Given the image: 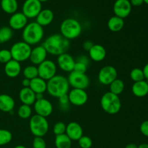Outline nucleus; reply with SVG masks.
I'll list each match as a JSON object with an SVG mask.
<instances>
[{
	"label": "nucleus",
	"mask_w": 148,
	"mask_h": 148,
	"mask_svg": "<svg viewBox=\"0 0 148 148\" xmlns=\"http://www.w3.org/2000/svg\"><path fill=\"white\" fill-rule=\"evenodd\" d=\"M138 148H148V144L147 143H143L138 145Z\"/></svg>",
	"instance_id": "49"
},
{
	"label": "nucleus",
	"mask_w": 148,
	"mask_h": 148,
	"mask_svg": "<svg viewBox=\"0 0 148 148\" xmlns=\"http://www.w3.org/2000/svg\"><path fill=\"white\" fill-rule=\"evenodd\" d=\"M47 54V51L42 45L41 46H37L32 49L29 59L31 62V63H33V64L38 66L40 64L46 60Z\"/></svg>",
	"instance_id": "17"
},
{
	"label": "nucleus",
	"mask_w": 148,
	"mask_h": 148,
	"mask_svg": "<svg viewBox=\"0 0 148 148\" xmlns=\"http://www.w3.org/2000/svg\"><path fill=\"white\" fill-rule=\"evenodd\" d=\"M29 88L36 94H43L46 92L47 89V82L42 78L37 77L30 80V87Z\"/></svg>",
	"instance_id": "25"
},
{
	"label": "nucleus",
	"mask_w": 148,
	"mask_h": 148,
	"mask_svg": "<svg viewBox=\"0 0 148 148\" xmlns=\"http://www.w3.org/2000/svg\"><path fill=\"white\" fill-rule=\"evenodd\" d=\"M12 59V55L10 50H8V49L0 50V63L5 64Z\"/></svg>",
	"instance_id": "37"
},
{
	"label": "nucleus",
	"mask_w": 148,
	"mask_h": 148,
	"mask_svg": "<svg viewBox=\"0 0 148 148\" xmlns=\"http://www.w3.org/2000/svg\"><path fill=\"white\" fill-rule=\"evenodd\" d=\"M38 77L44 80L48 81L56 75L57 67L54 62L46 59L37 66Z\"/></svg>",
	"instance_id": "9"
},
{
	"label": "nucleus",
	"mask_w": 148,
	"mask_h": 148,
	"mask_svg": "<svg viewBox=\"0 0 148 148\" xmlns=\"http://www.w3.org/2000/svg\"><path fill=\"white\" fill-rule=\"evenodd\" d=\"M101 106L106 113L111 115L118 114L121 108V101L119 95L106 92L101 97Z\"/></svg>",
	"instance_id": "5"
},
{
	"label": "nucleus",
	"mask_w": 148,
	"mask_h": 148,
	"mask_svg": "<svg viewBox=\"0 0 148 148\" xmlns=\"http://www.w3.org/2000/svg\"><path fill=\"white\" fill-rule=\"evenodd\" d=\"M39 1H40V2H45V1H49V0H38Z\"/></svg>",
	"instance_id": "51"
},
{
	"label": "nucleus",
	"mask_w": 148,
	"mask_h": 148,
	"mask_svg": "<svg viewBox=\"0 0 148 148\" xmlns=\"http://www.w3.org/2000/svg\"><path fill=\"white\" fill-rule=\"evenodd\" d=\"M30 79L24 78V79L22 80V85L23 86V88H29V87H30Z\"/></svg>",
	"instance_id": "45"
},
{
	"label": "nucleus",
	"mask_w": 148,
	"mask_h": 148,
	"mask_svg": "<svg viewBox=\"0 0 148 148\" xmlns=\"http://www.w3.org/2000/svg\"><path fill=\"white\" fill-rule=\"evenodd\" d=\"M69 86L72 88L85 90L89 87L90 81L86 74L78 73L72 71L67 78Z\"/></svg>",
	"instance_id": "8"
},
{
	"label": "nucleus",
	"mask_w": 148,
	"mask_h": 148,
	"mask_svg": "<svg viewBox=\"0 0 148 148\" xmlns=\"http://www.w3.org/2000/svg\"><path fill=\"white\" fill-rule=\"evenodd\" d=\"M12 140V134L9 130L0 129V146L8 145Z\"/></svg>",
	"instance_id": "33"
},
{
	"label": "nucleus",
	"mask_w": 148,
	"mask_h": 148,
	"mask_svg": "<svg viewBox=\"0 0 148 148\" xmlns=\"http://www.w3.org/2000/svg\"><path fill=\"white\" fill-rule=\"evenodd\" d=\"M19 99L23 104L32 106L36 101V93L30 88H23L19 92Z\"/></svg>",
	"instance_id": "21"
},
{
	"label": "nucleus",
	"mask_w": 148,
	"mask_h": 148,
	"mask_svg": "<svg viewBox=\"0 0 148 148\" xmlns=\"http://www.w3.org/2000/svg\"><path fill=\"white\" fill-rule=\"evenodd\" d=\"M69 103L75 106H82L87 103L88 95L85 90L72 88L67 94Z\"/></svg>",
	"instance_id": "12"
},
{
	"label": "nucleus",
	"mask_w": 148,
	"mask_h": 148,
	"mask_svg": "<svg viewBox=\"0 0 148 148\" xmlns=\"http://www.w3.org/2000/svg\"><path fill=\"white\" fill-rule=\"evenodd\" d=\"M88 66L86 64L81 62H76L75 61V64L74 66V72H78V73H82L85 74L86 73L87 70H88Z\"/></svg>",
	"instance_id": "39"
},
{
	"label": "nucleus",
	"mask_w": 148,
	"mask_h": 148,
	"mask_svg": "<svg viewBox=\"0 0 148 148\" xmlns=\"http://www.w3.org/2000/svg\"><path fill=\"white\" fill-rule=\"evenodd\" d=\"M107 26L111 31L114 32V33L119 32L120 30H122L124 26V19L120 18L115 15L113 16L108 20Z\"/></svg>",
	"instance_id": "26"
},
{
	"label": "nucleus",
	"mask_w": 148,
	"mask_h": 148,
	"mask_svg": "<svg viewBox=\"0 0 148 148\" xmlns=\"http://www.w3.org/2000/svg\"><path fill=\"white\" fill-rule=\"evenodd\" d=\"M31 50V46L23 40L14 43L10 51L12 59L20 63L29 59Z\"/></svg>",
	"instance_id": "7"
},
{
	"label": "nucleus",
	"mask_w": 148,
	"mask_h": 148,
	"mask_svg": "<svg viewBox=\"0 0 148 148\" xmlns=\"http://www.w3.org/2000/svg\"><path fill=\"white\" fill-rule=\"evenodd\" d=\"M88 53L90 59L96 62H102L106 56V49L100 44H94L88 51Z\"/></svg>",
	"instance_id": "20"
},
{
	"label": "nucleus",
	"mask_w": 148,
	"mask_h": 148,
	"mask_svg": "<svg viewBox=\"0 0 148 148\" xmlns=\"http://www.w3.org/2000/svg\"><path fill=\"white\" fill-rule=\"evenodd\" d=\"M69 84L66 77L56 75L47 81L46 92L53 98H58L68 94Z\"/></svg>",
	"instance_id": "2"
},
{
	"label": "nucleus",
	"mask_w": 148,
	"mask_h": 148,
	"mask_svg": "<svg viewBox=\"0 0 148 148\" xmlns=\"http://www.w3.org/2000/svg\"><path fill=\"white\" fill-rule=\"evenodd\" d=\"M132 92L137 98H143L148 94V82L145 80L134 82Z\"/></svg>",
	"instance_id": "24"
},
{
	"label": "nucleus",
	"mask_w": 148,
	"mask_h": 148,
	"mask_svg": "<svg viewBox=\"0 0 148 148\" xmlns=\"http://www.w3.org/2000/svg\"><path fill=\"white\" fill-rule=\"evenodd\" d=\"M124 87H125V85H124V82H123V80L117 78L109 85V92H112L116 95H119L124 92Z\"/></svg>",
	"instance_id": "29"
},
{
	"label": "nucleus",
	"mask_w": 148,
	"mask_h": 148,
	"mask_svg": "<svg viewBox=\"0 0 148 148\" xmlns=\"http://www.w3.org/2000/svg\"><path fill=\"white\" fill-rule=\"evenodd\" d=\"M15 106L13 98L7 94L0 95V111L6 113H12Z\"/></svg>",
	"instance_id": "23"
},
{
	"label": "nucleus",
	"mask_w": 148,
	"mask_h": 148,
	"mask_svg": "<svg viewBox=\"0 0 148 148\" xmlns=\"http://www.w3.org/2000/svg\"><path fill=\"white\" fill-rule=\"evenodd\" d=\"M28 19L23 12H15L11 15L9 20V25L12 30H23L27 25Z\"/></svg>",
	"instance_id": "16"
},
{
	"label": "nucleus",
	"mask_w": 148,
	"mask_h": 148,
	"mask_svg": "<svg viewBox=\"0 0 148 148\" xmlns=\"http://www.w3.org/2000/svg\"><path fill=\"white\" fill-rule=\"evenodd\" d=\"M59 106H60V108H62V110L68 109V108H69V98H68L67 94L59 97Z\"/></svg>",
	"instance_id": "40"
},
{
	"label": "nucleus",
	"mask_w": 148,
	"mask_h": 148,
	"mask_svg": "<svg viewBox=\"0 0 148 148\" xmlns=\"http://www.w3.org/2000/svg\"><path fill=\"white\" fill-rule=\"evenodd\" d=\"M93 45H94L93 43H92V42H91L90 40H86V41H85L83 43L82 47H83L84 50L88 52L90 50V49L92 47V46H93Z\"/></svg>",
	"instance_id": "43"
},
{
	"label": "nucleus",
	"mask_w": 148,
	"mask_h": 148,
	"mask_svg": "<svg viewBox=\"0 0 148 148\" xmlns=\"http://www.w3.org/2000/svg\"><path fill=\"white\" fill-rule=\"evenodd\" d=\"M23 74L25 78L31 80V79L38 77V67L35 65H29V66H27L24 68Z\"/></svg>",
	"instance_id": "31"
},
{
	"label": "nucleus",
	"mask_w": 148,
	"mask_h": 148,
	"mask_svg": "<svg viewBox=\"0 0 148 148\" xmlns=\"http://www.w3.org/2000/svg\"><path fill=\"white\" fill-rule=\"evenodd\" d=\"M65 134L72 141H78L83 136V130L79 123L72 121L66 125Z\"/></svg>",
	"instance_id": "18"
},
{
	"label": "nucleus",
	"mask_w": 148,
	"mask_h": 148,
	"mask_svg": "<svg viewBox=\"0 0 148 148\" xmlns=\"http://www.w3.org/2000/svg\"><path fill=\"white\" fill-rule=\"evenodd\" d=\"M29 128L31 134L35 137H43L49 132V124L46 118L35 114L30 117Z\"/></svg>",
	"instance_id": "6"
},
{
	"label": "nucleus",
	"mask_w": 148,
	"mask_h": 148,
	"mask_svg": "<svg viewBox=\"0 0 148 148\" xmlns=\"http://www.w3.org/2000/svg\"><path fill=\"white\" fill-rule=\"evenodd\" d=\"M36 100H40L43 98V94L39 93V94H36Z\"/></svg>",
	"instance_id": "48"
},
{
	"label": "nucleus",
	"mask_w": 148,
	"mask_h": 148,
	"mask_svg": "<svg viewBox=\"0 0 148 148\" xmlns=\"http://www.w3.org/2000/svg\"><path fill=\"white\" fill-rule=\"evenodd\" d=\"M1 10L7 14H12L18 9L17 0H1Z\"/></svg>",
	"instance_id": "27"
},
{
	"label": "nucleus",
	"mask_w": 148,
	"mask_h": 148,
	"mask_svg": "<svg viewBox=\"0 0 148 148\" xmlns=\"http://www.w3.org/2000/svg\"><path fill=\"white\" fill-rule=\"evenodd\" d=\"M14 148H27L26 147H25L24 145H19L15 146Z\"/></svg>",
	"instance_id": "50"
},
{
	"label": "nucleus",
	"mask_w": 148,
	"mask_h": 148,
	"mask_svg": "<svg viewBox=\"0 0 148 148\" xmlns=\"http://www.w3.org/2000/svg\"><path fill=\"white\" fill-rule=\"evenodd\" d=\"M130 1L132 6H134V7H140L144 3L143 0H130Z\"/></svg>",
	"instance_id": "44"
},
{
	"label": "nucleus",
	"mask_w": 148,
	"mask_h": 148,
	"mask_svg": "<svg viewBox=\"0 0 148 148\" xmlns=\"http://www.w3.org/2000/svg\"><path fill=\"white\" fill-rule=\"evenodd\" d=\"M140 132L145 137H148V120L144 121L140 127Z\"/></svg>",
	"instance_id": "41"
},
{
	"label": "nucleus",
	"mask_w": 148,
	"mask_h": 148,
	"mask_svg": "<svg viewBox=\"0 0 148 148\" xmlns=\"http://www.w3.org/2000/svg\"><path fill=\"white\" fill-rule=\"evenodd\" d=\"M22 68L20 62L12 59L4 65V73L10 78H15L20 75Z\"/></svg>",
	"instance_id": "19"
},
{
	"label": "nucleus",
	"mask_w": 148,
	"mask_h": 148,
	"mask_svg": "<svg viewBox=\"0 0 148 148\" xmlns=\"http://www.w3.org/2000/svg\"><path fill=\"white\" fill-rule=\"evenodd\" d=\"M17 115L20 119H27L32 116V108L30 106L22 104L17 110Z\"/></svg>",
	"instance_id": "32"
},
{
	"label": "nucleus",
	"mask_w": 148,
	"mask_h": 148,
	"mask_svg": "<svg viewBox=\"0 0 148 148\" xmlns=\"http://www.w3.org/2000/svg\"><path fill=\"white\" fill-rule=\"evenodd\" d=\"M33 106L36 114L45 118L51 115L53 112V105L49 100L44 98L40 100H36Z\"/></svg>",
	"instance_id": "14"
},
{
	"label": "nucleus",
	"mask_w": 148,
	"mask_h": 148,
	"mask_svg": "<svg viewBox=\"0 0 148 148\" xmlns=\"http://www.w3.org/2000/svg\"><path fill=\"white\" fill-rule=\"evenodd\" d=\"M98 79L102 85H109L113 81L117 79L116 69L111 65L103 66L98 72Z\"/></svg>",
	"instance_id": "11"
},
{
	"label": "nucleus",
	"mask_w": 148,
	"mask_h": 148,
	"mask_svg": "<svg viewBox=\"0 0 148 148\" xmlns=\"http://www.w3.org/2000/svg\"><path fill=\"white\" fill-rule=\"evenodd\" d=\"M72 142L66 134L57 135L55 137V147L56 148H71Z\"/></svg>",
	"instance_id": "28"
},
{
	"label": "nucleus",
	"mask_w": 148,
	"mask_h": 148,
	"mask_svg": "<svg viewBox=\"0 0 148 148\" xmlns=\"http://www.w3.org/2000/svg\"><path fill=\"white\" fill-rule=\"evenodd\" d=\"M44 36V30L42 26L38 24L36 22L27 23V25L23 30V41L30 46L36 45L40 43Z\"/></svg>",
	"instance_id": "3"
},
{
	"label": "nucleus",
	"mask_w": 148,
	"mask_h": 148,
	"mask_svg": "<svg viewBox=\"0 0 148 148\" xmlns=\"http://www.w3.org/2000/svg\"><path fill=\"white\" fill-rule=\"evenodd\" d=\"M75 59L68 53H64L57 57V65L59 69L65 72H72L74 70Z\"/></svg>",
	"instance_id": "15"
},
{
	"label": "nucleus",
	"mask_w": 148,
	"mask_h": 148,
	"mask_svg": "<svg viewBox=\"0 0 148 148\" xmlns=\"http://www.w3.org/2000/svg\"><path fill=\"white\" fill-rule=\"evenodd\" d=\"M54 18L53 12L49 9H44L40 12L37 17H36V22L42 27L49 25L53 22Z\"/></svg>",
	"instance_id": "22"
},
{
	"label": "nucleus",
	"mask_w": 148,
	"mask_h": 148,
	"mask_svg": "<svg viewBox=\"0 0 148 148\" xmlns=\"http://www.w3.org/2000/svg\"><path fill=\"white\" fill-rule=\"evenodd\" d=\"M144 1V3H145V4H148V0H143Z\"/></svg>",
	"instance_id": "52"
},
{
	"label": "nucleus",
	"mask_w": 148,
	"mask_h": 148,
	"mask_svg": "<svg viewBox=\"0 0 148 148\" xmlns=\"http://www.w3.org/2000/svg\"><path fill=\"white\" fill-rule=\"evenodd\" d=\"M42 46L45 48L48 53L53 56H59L66 53L70 43L61 34H53L49 36L43 42Z\"/></svg>",
	"instance_id": "1"
},
{
	"label": "nucleus",
	"mask_w": 148,
	"mask_h": 148,
	"mask_svg": "<svg viewBox=\"0 0 148 148\" xmlns=\"http://www.w3.org/2000/svg\"><path fill=\"white\" fill-rule=\"evenodd\" d=\"M130 78L134 82L145 80V75L143 69L140 68H134L130 72Z\"/></svg>",
	"instance_id": "34"
},
{
	"label": "nucleus",
	"mask_w": 148,
	"mask_h": 148,
	"mask_svg": "<svg viewBox=\"0 0 148 148\" xmlns=\"http://www.w3.org/2000/svg\"><path fill=\"white\" fill-rule=\"evenodd\" d=\"M33 148H46V143L43 137H35L33 140Z\"/></svg>",
	"instance_id": "38"
},
{
	"label": "nucleus",
	"mask_w": 148,
	"mask_h": 148,
	"mask_svg": "<svg viewBox=\"0 0 148 148\" xmlns=\"http://www.w3.org/2000/svg\"><path fill=\"white\" fill-rule=\"evenodd\" d=\"M0 44H1V43H0Z\"/></svg>",
	"instance_id": "53"
},
{
	"label": "nucleus",
	"mask_w": 148,
	"mask_h": 148,
	"mask_svg": "<svg viewBox=\"0 0 148 148\" xmlns=\"http://www.w3.org/2000/svg\"><path fill=\"white\" fill-rule=\"evenodd\" d=\"M78 145L81 148H91L92 145V141L88 136H82L78 140Z\"/></svg>",
	"instance_id": "36"
},
{
	"label": "nucleus",
	"mask_w": 148,
	"mask_h": 148,
	"mask_svg": "<svg viewBox=\"0 0 148 148\" xmlns=\"http://www.w3.org/2000/svg\"><path fill=\"white\" fill-rule=\"evenodd\" d=\"M75 61H76V62H81V63L85 64H86L87 66H88L90 63L89 58H88L86 55H81V56H78L77 60Z\"/></svg>",
	"instance_id": "42"
},
{
	"label": "nucleus",
	"mask_w": 148,
	"mask_h": 148,
	"mask_svg": "<svg viewBox=\"0 0 148 148\" xmlns=\"http://www.w3.org/2000/svg\"><path fill=\"white\" fill-rule=\"evenodd\" d=\"M143 71V73H144V75H145V79H147L148 80V63L144 66Z\"/></svg>",
	"instance_id": "46"
},
{
	"label": "nucleus",
	"mask_w": 148,
	"mask_h": 148,
	"mask_svg": "<svg viewBox=\"0 0 148 148\" xmlns=\"http://www.w3.org/2000/svg\"><path fill=\"white\" fill-rule=\"evenodd\" d=\"M125 148H138V146L134 143H130V144L126 145Z\"/></svg>",
	"instance_id": "47"
},
{
	"label": "nucleus",
	"mask_w": 148,
	"mask_h": 148,
	"mask_svg": "<svg viewBox=\"0 0 148 148\" xmlns=\"http://www.w3.org/2000/svg\"><path fill=\"white\" fill-rule=\"evenodd\" d=\"M66 125L64 122L59 121L56 123L53 127V132L56 136L60 135V134H65L66 132Z\"/></svg>",
	"instance_id": "35"
},
{
	"label": "nucleus",
	"mask_w": 148,
	"mask_h": 148,
	"mask_svg": "<svg viewBox=\"0 0 148 148\" xmlns=\"http://www.w3.org/2000/svg\"><path fill=\"white\" fill-rule=\"evenodd\" d=\"M113 10L115 16L124 19L131 13L132 4L130 0H116L114 4Z\"/></svg>",
	"instance_id": "13"
},
{
	"label": "nucleus",
	"mask_w": 148,
	"mask_h": 148,
	"mask_svg": "<svg viewBox=\"0 0 148 148\" xmlns=\"http://www.w3.org/2000/svg\"><path fill=\"white\" fill-rule=\"evenodd\" d=\"M13 36V30L10 26L0 27V43H6L11 40Z\"/></svg>",
	"instance_id": "30"
},
{
	"label": "nucleus",
	"mask_w": 148,
	"mask_h": 148,
	"mask_svg": "<svg viewBox=\"0 0 148 148\" xmlns=\"http://www.w3.org/2000/svg\"><path fill=\"white\" fill-rule=\"evenodd\" d=\"M42 10V3L38 0H25L23 3L22 12L27 19L36 18Z\"/></svg>",
	"instance_id": "10"
},
{
	"label": "nucleus",
	"mask_w": 148,
	"mask_h": 148,
	"mask_svg": "<svg viewBox=\"0 0 148 148\" xmlns=\"http://www.w3.org/2000/svg\"><path fill=\"white\" fill-rule=\"evenodd\" d=\"M60 34L67 40L75 39L80 36L82 26L77 20L66 18L62 21L60 25Z\"/></svg>",
	"instance_id": "4"
}]
</instances>
